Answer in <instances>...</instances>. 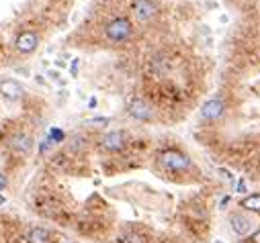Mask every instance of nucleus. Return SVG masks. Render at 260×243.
<instances>
[{"label":"nucleus","instance_id":"f257e3e1","mask_svg":"<svg viewBox=\"0 0 260 243\" xmlns=\"http://www.w3.org/2000/svg\"><path fill=\"white\" fill-rule=\"evenodd\" d=\"M104 33H106V37H109L111 41L121 43V41H125L129 35H132V23H129V18H125V16L113 18L111 23L106 25Z\"/></svg>","mask_w":260,"mask_h":243},{"label":"nucleus","instance_id":"f03ea898","mask_svg":"<svg viewBox=\"0 0 260 243\" xmlns=\"http://www.w3.org/2000/svg\"><path fill=\"white\" fill-rule=\"evenodd\" d=\"M160 164L172 172H184L190 168V160L186 156H182L180 151H174V149H168L164 153H160Z\"/></svg>","mask_w":260,"mask_h":243},{"label":"nucleus","instance_id":"7ed1b4c3","mask_svg":"<svg viewBox=\"0 0 260 243\" xmlns=\"http://www.w3.org/2000/svg\"><path fill=\"white\" fill-rule=\"evenodd\" d=\"M127 110H129V115H132L134 119H138V121H152V117H154L150 104L144 102L142 98H134L132 102H129Z\"/></svg>","mask_w":260,"mask_h":243},{"label":"nucleus","instance_id":"20e7f679","mask_svg":"<svg viewBox=\"0 0 260 243\" xmlns=\"http://www.w3.org/2000/svg\"><path fill=\"white\" fill-rule=\"evenodd\" d=\"M230 223H232V231L236 235H248L256 227V223H254L250 217H246V215H232Z\"/></svg>","mask_w":260,"mask_h":243},{"label":"nucleus","instance_id":"39448f33","mask_svg":"<svg viewBox=\"0 0 260 243\" xmlns=\"http://www.w3.org/2000/svg\"><path fill=\"white\" fill-rule=\"evenodd\" d=\"M37 45H39V37L33 31H23L16 37V49L20 53H31L37 49Z\"/></svg>","mask_w":260,"mask_h":243},{"label":"nucleus","instance_id":"423d86ee","mask_svg":"<svg viewBox=\"0 0 260 243\" xmlns=\"http://www.w3.org/2000/svg\"><path fill=\"white\" fill-rule=\"evenodd\" d=\"M201 117L205 121H218L224 117V102L213 98V100H207L203 106H201Z\"/></svg>","mask_w":260,"mask_h":243},{"label":"nucleus","instance_id":"0eeeda50","mask_svg":"<svg viewBox=\"0 0 260 243\" xmlns=\"http://www.w3.org/2000/svg\"><path fill=\"white\" fill-rule=\"evenodd\" d=\"M134 12L140 20H150L158 12V6L152 2V0H136L134 2Z\"/></svg>","mask_w":260,"mask_h":243},{"label":"nucleus","instance_id":"6e6552de","mask_svg":"<svg viewBox=\"0 0 260 243\" xmlns=\"http://www.w3.org/2000/svg\"><path fill=\"white\" fill-rule=\"evenodd\" d=\"M102 147L106 151H119L123 145H125V135L121 133V131H111V133H106L102 137Z\"/></svg>","mask_w":260,"mask_h":243},{"label":"nucleus","instance_id":"1a4fd4ad","mask_svg":"<svg viewBox=\"0 0 260 243\" xmlns=\"http://www.w3.org/2000/svg\"><path fill=\"white\" fill-rule=\"evenodd\" d=\"M10 147L18 153H29L33 149V137L31 135H25V133H16L12 139H10Z\"/></svg>","mask_w":260,"mask_h":243},{"label":"nucleus","instance_id":"9d476101","mask_svg":"<svg viewBox=\"0 0 260 243\" xmlns=\"http://www.w3.org/2000/svg\"><path fill=\"white\" fill-rule=\"evenodd\" d=\"M0 92H2L6 98H20V94H23V86H20L16 80H4V82H0Z\"/></svg>","mask_w":260,"mask_h":243},{"label":"nucleus","instance_id":"9b49d317","mask_svg":"<svg viewBox=\"0 0 260 243\" xmlns=\"http://www.w3.org/2000/svg\"><path fill=\"white\" fill-rule=\"evenodd\" d=\"M27 243H50V231L43 227H33L27 233Z\"/></svg>","mask_w":260,"mask_h":243},{"label":"nucleus","instance_id":"f8f14e48","mask_svg":"<svg viewBox=\"0 0 260 243\" xmlns=\"http://www.w3.org/2000/svg\"><path fill=\"white\" fill-rule=\"evenodd\" d=\"M242 207L246 211H252V213H260V194H252L248 198L242 201Z\"/></svg>","mask_w":260,"mask_h":243},{"label":"nucleus","instance_id":"ddd939ff","mask_svg":"<svg viewBox=\"0 0 260 243\" xmlns=\"http://www.w3.org/2000/svg\"><path fill=\"white\" fill-rule=\"evenodd\" d=\"M119 243H146V239L138 233H123L119 237Z\"/></svg>","mask_w":260,"mask_h":243},{"label":"nucleus","instance_id":"4468645a","mask_svg":"<svg viewBox=\"0 0 260 243\" xmlns=\"http://www.w3.org/2000/svg\"><path fill=\"white\" fill-rule=\"evenodd\" d=\"M48 139H50V141H56V143H62V141H64V131H60V129H52Z\"/></svg>","mask_w":260,"mask_h":243},{"label":"nucleus","instance_id":"2eb2a0df","mask_svg":"<svg viewBox=\"0 0 260 243\" xmlns=\"http://www.w3.org/2000/svg\"><path fill=\"white\" fill-rule=\"evenodd\" d=\"M248 243H260V231H256V233L248 239Z\"/></svg>","mask_w":260,"mask_h":243},{"label":"nucleus","instance_id":"dca6fc26","mask_svg":"<svg viewBox=\"0 0 260 243\" xmlns=\"http://www.w3.org/2000/svg\"><path fill=\"white\" fill-rule=\"evenodd\" d=\"M4 188H6V178H4L2 174H0V192H2Z\"/></svg>","mask_w":260,"mask_h":243},{"label":"nucleus","instance_id":"f3484780","mask_svg":"<svg viewBox=\"0 0 260 243\" xmlns=\"http://www.w3.org/2000/svg\"><path fill=\"white\" fill-rule=\"evenodd\" d=\"M90 123H96V125H106V123H109V119H92Z\"/></svg>","mask_w":260,"mask_h":243},{"label":"nucleus","instance_id":"a211bd4d","mask_svg":"<svg viewBox=\"0 0 260 243\" xmlns=\"http://www.w3.org/2000/svg\"><path fill=\"white\" fill-rule=\"evenodd\" d=\"M238 190H240V192H246V184L240 182V184H238Z\"/></svg>","mask_w":260,"mask_h":243}]
</instances>
